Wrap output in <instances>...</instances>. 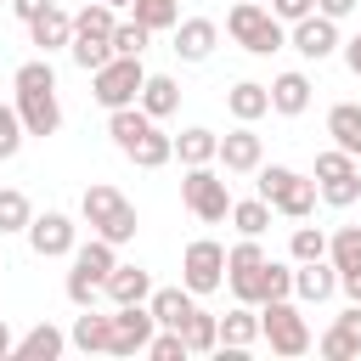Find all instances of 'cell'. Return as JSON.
I'll return each instance as SVG.
<instances>
[{
	"label": "cell",
	"instance_id": "6da1fadb",
	"mask_svg": "<svg viewBox=\"0 0 361 361\" xmlns=\"http://www.w3.org/2000/svg\"><path fill=\"white\" fill-rule=\"evenodd\" d=\"M17 118L28 135H56L62 130V102H56V73H51V56H34L17 68Z\"/></svg>",
	"mask_w": 361,
	"mask_h": 361
},
{
	"label": "cell",
	"instance_id": "7a4b0ae2",
	"mask_svg": "<svg viewBox=\"0 0 361 361\" xmlns=\"http://www.w3.org/2000/svg\"><path fill=\"white\" fill-rule=\"evenodd\" d=\"M79 214H85V220H90V231H96V237H107L113 248H118V243H130V237H135V226H141V220H135V203H130L118 186H85Z\"/></svg>",
	"mask_w": 361,
	"mask_h": 361
},
{
	"label": "cell",
	"instance_id": "3957f363",
	"mask_svg": "<svg viewBox=\"0 0 361 361\" xmlns=\"http://www.w3.org/2000/svg\"><path fill=\"white\" fill-rule=\"evenodd\" d=\"M226 34L243 45V51H254V56H271V51H282L288 45V28L271 17V6H259V0H237L231 11H226Z\"/></svg>",
	"mask_w": 361,
	"mask_h": 361
},
{
	"label": "cell",
	"instance_id": "277c9868",
	"mask_svg": "<svg viewBox=\"0 0 361 361\" xmlns=\"http://www.w3.org/2000/svg\"><path fill=\"white\" fill-rule=\"evenodd\" d=\"M118 265V248L107 243V237H90V243H73V271H68V299L85 310V305H96V293H102V282H107V271Z\"/></svg>",
	"mask_w": 361,
	"mask_h": 361
},
{
	"label": "cell",
	"instance_id": "5b68a950",
	"mask_svg": "<svg viewBox=\"0 0 361 361\" xmlns=\"http://www.w3.org/2000/svg\"><path fill=\"white\" fill-rule=\"evenodd\" d=\"M259 310V338L276 350V355H305L310 350V322H305V310L293 305V299H265V305H254Z\"/></svg>",
	"mask_w": 361,
	"mask_h": 361
},
{
	"label": "cell",
	"instance_id": "8992f818",
	"mask_svg": "<svg viewBox=\"0 0 361 361\" xmlns=\"http://www.w3.org/2000/svg\"><path fill=\"white\" fill-rule=\"evenodd\" d=\"M259 197H265L276 214L305 220V214L316 209V180H305V175L288 169V164H265V169H259Z\"/></svg>",
	"mask_w": 361,
	"mask_h": 361
},
{
	"label": "cell",
	"instance_id": "52a82bcc",
	"mask_svg": "<svg viewBox=\"0 0 361 361\" xmlns=\"http://www.w3.org/2000/svg\"><path fill=\"white\" fill-rule=\"evenodd\" d=\"M180 203L203 220V226H220L231 214V192H226V175L209 169V164H192L186 180H180Z\"/></svg>",
	"mask_w": 361,
	"mask_h": 361
},
{
	"label": "cell",
	"instance_id": "ba28073f",
	"mask_svg": "<svg viewBox=\"0 0 361 361\" xmlns=\"http://www.w3.org/2000/svg\"><path fill=\"white\" fill-rule=\"evenodd\" d=\"M141 79H147V68H141V56H107L96 73H90V96L113 113V107H130L135 96H141Z\"/></svg>",
	"mask_w": 361,
	"mask_h": 361
},
{
	"label": "cell",
	"instance_id": "9c48e42d",
	"mask_svg": "<svg viewBox=\"0 0 361 361\" xmlns=\"http://www.w3.org/2000/svg\"><path fill=\"white\" fill-rule=\"evenodd\" d=\"M231 293H237V305H265V299H293V265H282V259H259L254 271H237L231 276Z\"/></svg>",
	"mask_w": 361,
	"mask_h": 361
},
{
	"label": "cell",
	"instance_id": "30bf717a",
	"mask_svg": "<svg viewBox=\"0 0 361 361\" xmlns=\"http://www.w3.org/2000/svg\"><path fill=\"white\" fill-rule=\"evenodd\" d=\"M107 322H113L107 327V355H147V344L158 333V322H152L147 305H113Z\"/></svg>",
	"mask_w": 361,
	"mask_h": 361
},
{
	"label": "cell",
	"instance_id": "8fae6325",
	"mask_svg": "<svg viewBox=\"0 0 361 361\" xmlns=\"http://www.w3.org/2000/svg\"><path fill=\"white\" fill-rule=\"evenodd\" d=\"M180 282H186L192 293H214V288L226 282V248H220L214 237L186 243V254H180Z\"/></svg>",
	"mask_w": 361,
	"mask_h": 361
},
{
	"label": "cell",
	"instance_id": "7c38bea8",
	"mask_svg": "<svg viewBox=\"0 0 361 361\" xmlns=\"http://www.w3.org/2000/svg\"><path fill=\"white\" fill-rule=\"evenodd\" d=\"M288 45H293L305 62H322V56H333V51H338V23H333V17H322V11H310V17H299V23H293Z\"/></svg>",
	"mask_w": 361,
	"mask_h": 361
},
{
	"label": "cell",
	"instance_id": "4fadbf2b",
	"mask_svg": "<svg viewBox=\"0 0 361 361\" xmlns=\"http://www.w3.org/2000/svg\"><path fill=\"white\" fill-rule=\"evenodd\" d=\"M214 158H220V169H226V175H254V169H259V158H265V141L254 135V124H237L231 135H220Z\"/></svg>",
	"mask_w": 361,
	"mask_h": 361
},
{
	"label": "cell",
	"instance_id": "5bb4252c",
	"mask_svg": "<svg viewBox=\"0 0 361 361\" xmlns=\"http://www.w3.org/2000/svg\"><path fill=\"white\" fill-rule=\"evenodd\" d=\"M73 231H79V226H73L68 214H56V209H51V214H34V220H28V248H34L39 259H62V254H73Z\"/></svg>",
	"mask_w": 361,
	"mask_h": 361
},
{
	"label": "cell",
	"instance_id": "9a60e30c",
	"mask_svg": "<svg viewBox=\"0 0 361 361\" xmlns=\"http://www.w3.org/2000/svg\"><path fill=\"white\" fill-rule=\"evenodd\" d=\"M169 34H175V45H169V51H175L180 62H209V56H214V45H220L214 17H180Z\"/></svg>",
	"mask_w": 361,
	"mask_h": 361
},
{
	"label": "cell",
	"instance_id": "2e32d148",
	"mask_svg": "<svg viewBox=\"0 0 361 361\" xmlns=\"http://www.w3.org/2000/svg\"><path fill=\"white\" fill-rule=\"evenodd\" d=\"M316 350H322L327 361H355V355H361V305L338 310V322L316 338Z\"/></svg>",
	"mask_w": 361,
	"mask_h": 361
},
{
	"label": "cell",
	"instance_id": "e0dca14e",
	"mask_svg": "<svg viewBox=\"0 0 361 361\" xmlns=\"http://www.w3.org/2000/svg\"><path fill=\"white\" fill-rule=\"evenodd\" d=\"M265 90H271V113H282V118H299L310 107V73H299V68L276 73Z\"/></svg>",
	"mask_w": 361,
	"mask_h": 361
},
{
	"label": "cell",
	"instance_id": "ac0fdd59",
	"mask_svg": "<svg viewBox=\"0 0 361 361\" xmlns=\"http://www.w3.org/2000/svg\"><path fill=\"white\" fill-rule=\"evenodd\" d=\"M333 288H338V265H333V259H305V265H293V293H299L305 305L333 299Z\"/></svg>",
	"mask_w": 361,
	"mask_h": 361
},
{
	"label": "cell",
	"instance_id": "d6986e66",
	"mask_svg": "<svg viewBox=\"0 0 361 361\" xmlns=\"http://www.w3.org/2000/svg\"><path fill=\"white\" fill-rule=\"evenodd\" d=\"M147 310H152L158 327H180V322L197 310V293H192L186 282H180V288H152V293H147Z\"/></svg>",
	"mask_w": 361,
	"mask_h": 361
},
{
	"label": "cell",
	"instance_id": "ffe728a7",
	"mask_svg": "<svg viewBox=\"0 0 361 361\" xmlns=\"http://www.w3.org/2000/svg\"><path fill=\"white\" fill-rule=\"evenodd\" d=\"M28 39H34V45H39L45 56H51V51H62V45L73 39V17H68V11H62V6L51 0V6H45V11H39L34 23H28Z\"/></svg>",
	"mask_w": 361,
	"mask_h": 361
},
{
	"label": "cell",
	"instance_id": "44dd1931",
	"mask_svg": "<svg viewBox=\"0 0 361 361\" xmlns=\"http://www.w3.org/2000/svg\"><path fill=\"white\" fill-rule=\"evenodd\" d=\"M102 293H107L113 305H147L152 276H147L141 265H113V271H107V282H102Z\"/></svg>",
	"mask_w": 361,
	"mask_h": 361
},
{
	"label": "cell",
	"instance_id": "7402d4cb",
	"mask_svg": "<svg viewBox=\"0 0 361 361\" xmlns=\"http://www.w3.org/2000/svg\"><path fill=\"white\" fill-rule=\"evenodd\" d=\"M135 107H141L147 118H169V113L180 107V85H175L169 73H147V79H141V96H135Z\"/></svg>",
	"mask_w": 361,
	"mask_h": 361
},
{
	"label": "cell",
	"instance_id": "603a6c76",
	"mask_svg": "<svg viewBox=\"0 0 361 361\" xmlns=\"http://www.w3.org/2000/svg\"><path fill=\"white\" fill-rule=\"evenodd\" d=\"M226 113H231L237 124H254V118H265V113H271V90H265V85H254V79H243V85H231V90H226Z\"/></svg>",
	"mask_w": 361,
	"mask_h": 361
},
{
	"label": "cell",
	"instance_id": "cb8c5ba5",
	"mask_svg": "<svg viewBox=\"0 0 361 361\" xmlns=\"http://www.w3.org/2000/svg\"><path fill=\"white\" fill-rule=\"evenodd\" d=\"M152 124H158V118H147V113H141L135 102H130V107H113V113H107V135H113V147H118V152H130V147H135V141H141V135H147Z\"/></svg>",
	"mask_w": 361,
	"mask_h": 361
},
{
	"label": "cell",
	"instance_id": "d4e9b609",
	"mask_svg": "<svg viewBox=\"0 0 361 361\" xmlns=\"http://www.w3.org/2000/svg\"><path fill=\"white\" fill-rule=\"evenodd\" d=\"M68 350V333H56L51 322H39L34 333H23L17 344H11V355H23V361H56Z\"/></svg>",
	"mask_w": 361,
	"mask_h": 361
},
{
	"label": "cell",
	"instance_id": "484cf974",
	"mask_svg": "<svg viewBox=\"0 0 361 361\" xmlns=\"http://www.w3.org/2000/svg\"><path fill=\"white\" fill-rule=\"evenodd\" d=\"M327 135H333V147H344L350 158H361V102H338L327 113Z\"/></svg>",
	"mask_w": 361,
	"mask_h": 361
},
{
	"label": "cell",
	"instance_id": "4316f807",
	"mask_svg": "<svg viewBox=\"0 0 361 361\" xmlns=\"http://www.w3.org/2000/svg\"><path fill=\"white\" fill-rule=\"evenodd\" d=\"M259 338V310L254 305H237L231 316H220V350H248Z\"/></svg>",
	"mask_w": 361,
	"mask_h": 361
},
{
	"label": "cell",
	"instance_id": "83f0119b",
	"mask_svg": "<svg viewBox=\"0 0 361 361\" xmlns=\"http://www.w3.org/2000/svg\"><path fill=\"white\" fill-rule=\"evenodd\" d=\"M124 158H130L135 169H164V164L175 158V135H164V130L152 124V130H147V135H141V141H135Z\"/></svg>",
	"mask_w": 361,
	"mask_h": 361
},
{
	"label": "cell",
	"instance_id": "f1b7e54d",
	"mask_svg": "<svg viewBox=\"0 0 361 361\" xmlns=\"http://www.w3.org/2000/svg\"><path fill=\"white\" fill-rule=\"evenodd\" d=\"M180 338H186V355H209V350H220V316L192 310V316L180 322Z\"/></svg>",
	"mask_w": 361,
	"mask_h": 361
},
{
	"label": "cell",
	"instance_id": "f546056e",
	"mask_svg": "<svg viewBox=\"0 0 361 361\" xmlns=\"http://www.w3.org/2000/svg\"><path fill=\"white\" fill-rule=\"evenodd\" d=\"M214 147H220V135L203 130V124H192V130L175 135V158H180L186 169H192V164H214Z\"/></svg>",
	"mask_w": 361,
	"mask_h": 361
},
{
	"label": "cell",
	"instance_id": "4dcf8cb0",
	"mask_svg": "<svg viewBox=\"0 0 361 361\" xmlns=\"http://www.w3.org/2000/svg\"><path fill=\"white\" fill-rule=\"evenodd\" d=\"M130 11H135V23L152 28V34H169V28L180 23V0H130Z\"/></svg>",
	"mask_w": 361,
	"mask_h": 361
},
{
	"label": "cell",
	"instance_id": "1f68e13d",
	"mask_svg": "<svg viewBox=\"0 0 361 361\" xmlns=\"http://www.w3.org/2000/svg\"><path fill=\"white\" fill-rule=\"evenodd\" d=\"M113 6L107 0H90L85 11H73V34H85V39H113Z\"/></svg>",
	"mask_w": 361,
	"mask_h": 361
},
{
	"label": "cell",
	"instance_id": "d6a6232c",
	"mask_svg": "<svg viewBox=\"0 0 361 361\" xmlns=\"http://www.w3.org/2000/svg\"><path fill=\"white\" fill-rule=\"evenodd\" d=\"M107 327H113V322H107V316H96V310L85 305V316H79V322H73V333H68V344H73V350H85V355H90V350H107Z\"/></svg>",
	"mask_w": 361,
	"mask_h": 361
},
{
	"label": "cell",
	"instance_id": "836d02e7",
	"mask_svg": "<svg viewBox=\"0 0 361 361\" xmlns=\"http://www.w3.org/2000/svg\"><path fill=\"white\" fill-rule=\"evenodd\" d=\"M231 226H237L243 237H265V231H271V203H265V197L231 203Z\"/></svg>",
	"mask_w": 361,
	"mask_h": 361
},
{
	"label": "cell",
	"instance_id": "e575fe53",
	"mask_svg": "<svg viewBox=\"0 0 361 361\" xmlns=\"http://www.w3.org/2000/svg\"><path fill=\"white\" fill-rule=\"evenodd\" d=\"M327 259H333L338 271H355V265H361V226H338V231L327 237Z\"/></svg>",
	"mask_w": 361,
	"mask_h": 361
},
{
	"label": "cell",
	"instance_id": "d590c367",
	"mask_svg": "<svg viewBox=\"0 0 361 361\" xmlns=\"http://www.w3.org/2000/svg\"><path fill=\"white\" fill-rule=\"evenodd\" d=\"M28 220H34L28 197H23L17 186H0V237H6V231H28Z\"/></svg>",
	"mask_w": 361,
	"mask_h": 361
},
{
	"label": "cell",
	"instance_id": "8d00e7d4",
	"mask_svg": "<svg viewBox=\"0 0 361 361\" xmlns=\"http://www.w3.org/2000/svg\"><path fill=\"white\" fill-rule=\"evenodd\" d=\"M288 254H293V265H305V259H327V231L299 226V231L288 237Z\"/></svg>",
	"mask_w": 361,
	"mask_h": 361
},
{
	"label": "cell",
	"instance_id": "74e56055",
	"mask_svg": "<svg viewBox=\"0 0 361 361\" xmlns=\"http://www.w3.org/2000/svg\"><path fill=\"white\" fill-rule=\"evenodd\" d=\"M147 39H152V28H141L135 17L130 23H113V56H141Z\"/></svg>",
	"mask_w": 361,
	"mask_h": 361
},
{
	"label": "cell",
	"instance_id": "f35d334b",
	"mask_svg": "<svg viewBox=\"0 0 361 361\" xmlns=\"http://www.w3.org/2000/svg\"><path fill=\"white\" fill-rule=\"evenodd\" d=\"M68 51H73V62H79L85 73H96V68L113 56V39H85V34H73V39H68Z\"/></svg>",
	"mask_w": 361,
	"mask_h": 361
},
{
	"label": "cell",
	"instance_id": "ab89813d",
	"mask_svg": "<svg viewBox=\"0 0 361 361\" xmlns=\"http://www.w3.org/2000/svg\"><path fill=\"white\" fill-rule=\"evenodd\" d=\"M316 197H322V203H333V209H350V203L361 197V169H355V175H338V180H322V186H316Z\"/></svg>",
	"mask_w": 361,
	"mask_h": 361
},
{
	"label": "cell",
	"instance_id": "60d3db41",
	"mask_svg": "<svg viewBox=\"0 0 361 361\" xmlns=\"http://www.w3.org/2000/svg\"><path fill=\"white\" fill-rule=\"evenodd\" d=\"M259 259H265L259 237H243V243H231V248H226V276H237V271H254Z\"/></svg>",
	"mask_w": 361,
	"mask_h": 361
},
{
	"label": "cell",
	"instance_id": "b9f144b4",
	"mask_svg": "<svg viewBox=\"0 0 361 361\" xmlns=\"http://www.w3.org/2000/svg\"><path fill=\"white\" fill-rule=\"evenodd\" d=\"M338 175H355V158H350L344 147H327V152H316V180H338Z\"/></svg>",
	"mask_w": 361,
	"mask_h": 361
},
{
	"label": "cell",
	"instance_id": "7bdbcfd3",
	"mask_svg": "<svg viewBox=\"0 0 361 361\" xmlns=\"http://www.w3.org/2000/svg\"><path fill=\"white\" fill-rule=\"evenodd\" d=\"M147 355H152V361H186V338H180V327H164V333H152Z\"/></svg>",
	"mask_w": 361,
	"mask_h": 361
},
{
	"label": "cell",
	"instance_id": "ee69618b",
	"mask_svg": "<svg viewBox=\"0 0 361 361\" xmlns=\"http://www.w3.org/2000/svg\"><path fill=\"white\" fill-rule=\"evenodd\" d=\"M23 118H17V107H6L0 102V158H17V147H23Z\"/></svg>",
	"mask_w": 361,
	"mask_h": 361
},
{
	"label": "cell",
	"instance_id": "f6af8a7d",
	"mask_svg": "<svg viewBox=\"0 0 361 361\" xmlns=\"http://www.w3.org/2000/svg\"><path fill=\"white\" fill-rule=\"evenodd\" d=\"M271 6V17L276 23H299V17H310L316 11V0H265Z\"/></svg>",
	"mask_w": 361,
	"mask_h": 361
},
{
	"label": "cell",
	"instance_id": "bcb514c9",
	"mask_svg": "<svg viewBox=\"0 0 361 361\" xmlns=\"http://www.w3.org/2000/svg\"><path fill=\"white\" fill-rule=\"evenodd\" d=\"M338 288H344L350 305H361V265H355V271H338Z\"/></svg>",
	"mask_w": 361,
	"mask_h": 361
},
{
	"label": "cell",
	"instance_id": "7dc6e473",
	"mask_svg": "<svg viewBox=\"0 0 361 361\" xmlns=\"http://www.w3.org/2000/svg\"><path fill=\"white\" fill-rule=\"evenodd\" d=\"M316 11L338 23V17H350V11H355V0H316Z\"/></svg>",
	"mask_w": 361,
	"mask_h": 361
},
{
	"label": "cell",
	"instance_id": "c3c4849f",
	"mask_svg": "<svg viewBox=\"0 0 361 361\" xmlns=\"http://www.w3.org/2000/svg\"><path fill=\"white\" fill-rule=\"evenodd\" d=\"M45 6H51V0H11V11H17V17H23V23H34V17H39V11H45Z\"/></svg>",
	"mask_w": 361,
	"mask_h": 361
},
{
	"label": "cell",
	"instance_id": "681fc988",
	"mask_svg": "<svg viewBox=\"0 0 361 361\" xmlns=\"http://www.w3.org/2000/svg\"><path fill=\"white\" fill-rule=\"evenodd\" d=\"M344 62H350V73H355V79H361V34H355V39H350V45H344Z\"/></svg>",
	"mask_w": 361,
	"mask_h": 361
},
{
	"label": "cell",
	"instance_id": "f907efd6",
	"mask_svg": "<svg viewBox=\"0 0 361 361\" xmlns=\"http://www.w3.org/2000/svg\"><path fill=\"white\" fill-rule=\"evenodd\" d=\"M11 344H17V338H11V327H6V316H0V355H11Z\"/></svg>",
	"mask_w": 361,
	"mask_h": 361
},
{
	"label": "cell",
	"instance_id": "816d5d0a",
	"mask_svg": "<svg viewBox=\"0 0 361 361\" xmlns=\"http://www.w3.org/2000/svg\"><path fill=\"white\" fill-rule=\"evenodd\" d=\"M107 6H113V11H118V6H130V0H107Z\"/></svg>",
	"mask_w": 361,
	"mask_h": 361
},
{
	"label": "cell",
	"instance_id": "f5cc1de1",
	"mask_svg": "<svg viewBox=\"0 0 361 361\" xmlns=\"http://www.w3.org/2000/svg\"><path fill=\"white\" fill-rule=\"evenodd\" d=\"M259 6H265V0H259Z\"/></svg>",
	"mask_w": 361,
	"mask_h": 361
}]
</instances>
